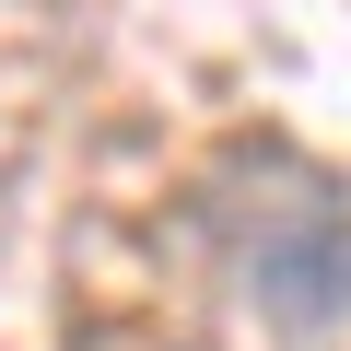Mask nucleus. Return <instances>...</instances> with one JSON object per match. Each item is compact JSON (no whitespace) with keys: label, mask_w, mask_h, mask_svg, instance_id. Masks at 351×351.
I'll use <instances>...</instances> for the list:
<instances>
[{"label":"nucleus","mask_w":351,"mask_h":351,"mask_svg":"<svg viewBox=\"0 0 351 351\" xmlns=\"http://www.w3.org/2000/svg\"><path fill=\"white\" fill-rule=\"evenodd\" d=\"M223 258H234V293L281 328V339H328L351 316V199L339 188H281L258 211L223 223Z\"/></svg>","instance_id":"obj_1"}]
</instances>
